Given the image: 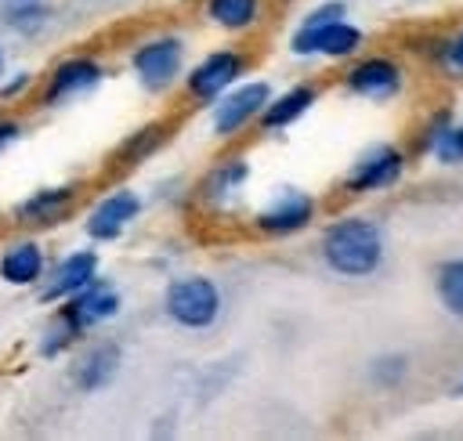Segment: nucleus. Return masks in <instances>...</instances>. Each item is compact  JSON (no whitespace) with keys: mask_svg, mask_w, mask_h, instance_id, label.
<instances>
[{"mask_svg":"<svg viewBox=\"0 0 463 441\" xmlns=\"http://www.w3.org/2000/svg\"><path fill=\"white\" fill-rule=\"evenodd\" d=\"M250 69V58L239 47H221L203 54L188 72H184V94L195 105H213L228 87H235Z\"/></svg>","mask_w":463,"mask_h":441,"instance_id":"6","label":"nucleus"},{"mask_svg":"<svg viewBox=\"0 0 463 441\" xmlns=\"http://www.w3.org/2000/svg\"><path fill=\"white\" fill-rule=\"evenodd\" d=\"M452 394H459V398H463V380H459V383L452 387Z\"/></svg>","mask_w":463,"mask_h":441,"instance_id":"31","label":"nucleus"},{"mask_svg":"<svg viewBox=\"0 0 463 441\" xmlns=\"http://www.w3.org/2000/svg\"><path fill=\"white\" fill-rule=\"evenodd\" d=\"M4 65H7V58H4V47H0V80H4Z\"/></svg>","mask_w":463,"mask_h":441,"instance_id":"30","label":"nucleus"},{"mask_svg":"<svg viewBox=\"0 0 463 441\" xmlns=\"http://www.w3.org/2000/svg\"><path fill=\"white\" fill-rule=\"evenodd\" d=\"M119 307H123V296H119V289H116L112 282H105V278H94V282L83 286L76 296L61 300V311L80 325V333H87V329H94V325L116 318Z\"/></svg>","mask_w":463,"mask_h":441,"instance_id":"13","label":"nucleus"},{"mask_svg":"<svg viewBox=\"0 0 463 441\" xmlns=\"http://www.w3.org/2000/svg\"><path fill=\"white\" fill-rule=\"evenodd\" d=\"M402 83H405V72H402V65H398L394 58H387V54H369V58L354 61V65L347 69V76H344V87H347L351 94H358V98H365V101H376V105L398 98V94H402Z\"/></svg>","mask_w":463,"mask_h":441,"instance_id":"9","label":"nucleus"},{"mask_svg":"<svg viewBox=\"0 0 463 441\" xmlns=\"http://www.w3.org/2000/svg\"><path fill=\"white\" fill-rule=\"evenodd\" d=\"M434 289H438V300L441 307L463 322V257H449L438 264L434 271Z\"/></svg>","mask_w":463,"mask_h":441,"instance_id":"23","label":"nucleus"},{"mask_svg":"<svg viewBox=\"0 0 463 441\" xmlns=\"http://www.w3.org/2000/svg\"><path fill=\"white\" fill-rule=\"evenodd\" d=\"M246 181H250V163H246V155H221V159L203 174V181H199V199H203L206 206H228V202L242 192Z\"/></svg>","mask_w":463,"mask_h":441,"instance_id":"15","label":"nucleus"},{"mask_svg":"<svg viewBox=\"0 0 463 441\" xmlns=\"http://www.w3.org/2000/svg\"><path fill=\"white\" fill-rule=\"evenodd\" d=\"M452 137H456V152H459V159H463V119H456V127H452Z\"/></svg>","mask_w":463,"mask_h":441,"instance_id":"29","label":"nucleus"},{"mask_svg":"<svg viewBox=\"0 0 463 441\" xmlns=\"http://www.w3.org/2000/svg\"><path fill=\"white\" fill-rule=\"evenodd\" d=\"M98 278V253L94 249H72L69 257H61L40 286V300L43 304H61L69 296H76L83 286H90Z\"/></svg>","mask_w":463,"mask_h":441,"instance_id":"12","label":"nucleus"},{"mask_svg":"<svg viewBox=\"0 0 463 441\" xmlns=\"http://www.w3.org/2000/svg\"><path fill=\"white\" fill-rule=\"evenodd\" d=\"M452 127H456V119H452L449 112H434V116L427 119V127H423V152H427L434 163H441V166H463V159H459V152H456Z\"/></svg>","mask_w":463,"mask_h":441,"instance_id":"21","label":"nucleus"},{"mask_svg":"<svg viewBox=\"0 0 463 441\" xmlns=\"http://www.w3.org/2000/svg\"><path fill=\"white\" fill-rule=\"evenodd\" d=\"M445 61H449L452 69H463V33L449 40V51H445Z\"/></svg>","mask_w":463,"mask_h":441,"instance_id":"28","label":"nucleus"},{"mask_svg":"<svg viewBox=\"0 0 463 441\" xmlns=\"http://www.w3.org/2000/svg\"><path fill=\"white\" fill-rule=\"evenodd\" d=\"M318 257L340 278H369L387 260L383 228L369 217H336L318 239Z\"/></svg>","mask_w":463,"mask_h":441,"instance_id":"1","label":"nucleus"},{"mask_svg":"<svg viewBox=\"0 0 463 441\" xmlns=\"http://www.w3.org/2000/svg\"><path fill=\"white\" fill-rule=\"evenodd\" d=\"M76 206V188L72 184H58V188H40L29 199H22L14 206V220L22 228H51L61 224Z\"/></svg>","mask_w":463,"mask_h":441,"instance_id":"14","label":"nucleus"},{"mask_svg":"<svg viewBox=\"0 0 463 441\" xmlns=\"http://www.w3.org/2000/svg\"><path fill=\"white\" fill-rule=\"evenodd\" d=\"M402 174H405V152L398 145H391V141H376L344 174V192H351V195L387 192V188H394L402 181Z\"/></svg>","mask_w":463,"mask_h":441,"instance_id":"8","label":"nucleus"},{"mask_svg":"<svg viewBox=\"0 0 463 441\" xmlns=\"http://www.w3.org/2000/svg\"><path fill=\"white\" fill-rule=\"evenodd\" d=\"M221 307H224L221 289L206 275H181V278H170L163 289L166 318L181 329H192V333L210 329L221 318Z\"/></svg>","mask_w":463,"mask_h":441,"instance_id":"3","label":"nucleus"},{"mask_svg":"<svg viewBox=\"0 0 463 441\" xmlns=\"http://www.w3.org/2000/svg\"><path fill=\"white\" fill-rule=\"evenodd\" d=\"M43 267H47L43 246L33 239H18L0 253V278L7 286H18V289L36 286V282H43Z\"/></svg>","mask_w":463,"mask_h":441,"instance_id":"17","label":"nucleus"},{"mask_svg":"<svg viewBox=\"0 0 463 441\" xmlns=\"http://www.w3.org/2000/svg\"><path fill=\"white\" fill-rule=\"evenodd\" d=\"M206 18L224 33H246L264 18V0H206Z\"/></svg>","mask_w":463,"mask_h":441,"instance_id":"19","label":"nucleus"},{"mask_svg":"<svg viewBox=\"0 0 463 441\" xmlns=\"http://www.w3.org/2000/svg\"><path fill=\"white\" fill-rule=\"evenodd\" d=\"M116 372H119V347L105 340V343L87 347V351L76 358L72 380H76V387H80V390L94 394V390L109 387V383L116 380Z\"/></svg>","mask_w":463,"mask_h":441,"instance_id":"18","label":"nucleus"},{"mask_svg":"<svg viewBox=\"0 0 463 441\" xmlns=\"http://www.w3.org/2000/svg\"><path fill=\"white\" fill-rule=\"evenodd\" d=\"M33 87V76L29 72H18L14 80H7L4 87H0V101H11V98H22L25 90Z\"/></svg>","mask_w":463,"mask_h":441,"instance_id":"26","label":"nucleus"},{"mask_svg":"<svg viewBox=\"0 0 463 441\" xmlns=\"http://www.w3.org/2000/svg\"><path fill=\"white\" fill-rule=\"evenodd\" d=\"M318 213V202L304 188H275L271 199L253 213V231L268 239H286L304 231Z\"/></svg>","mask_w":463,"mask_h":441,"instance_id":"7","label":"nucleus"},{"mask_svg":"<svg viewBox=\"0 0 463 441\" xmlns=\"http://www.w3.org/2000/svg\"><path fill=\"white\" fill-rule=\"evenodd\" d=\"M141 210H145V202H141L137 192L116 188V192L101 195V199L90 206L83 228H87V235H90L94 242H116V239L141 217Z\"/></svg>","mask_w":463,"mask_h":441,"instance_id":"10","label":"nucleus"},{"mask_svg":"<svg viewBox=\"0 0 463 441\" xmlns=\"http://www.w3.org/2000/svg\"><path fill=\"white\" fill-rule=\"evenodd\" d=\"M318 101V90L311 87V83H293V87H286L282 94H271V101L264 105V112H260V130H268V134H275V130H289L297 119H304L307 112H311V105Z\"/></svg>","mask_w":463,"mask_h":441,"instance_id":"16","label":"nucleus"},{"mask_svg":"<svg viewBox=\"0 0 463 441\" xmlns=\"http://www.w3.org/2000/svg\"><path fill=\"white\" fill-rule=\"evenodd\" d=\"M271 101V87L268 80H239L235 87H228L213 105H210V130L221 141L239 137L250 123L260 119L264 105Z\"/></svg>","mask_w":463,"mask_h":441,"instance_id":"5","label":"nucleus"},{"mask_svg":"<svg viewBox=\"0 0 463 441\" xmlns=\"http://www.w3.org/2000/svg\"><path fill=\"white\" fill-rule=\"evenodd\" d=\"M166 137H170V127H166V123H145V127H137V130L116 148L119 166H137V163L152 159V155L166 145Z\"/></svg>","mask_w":463,"mask_h":441,"instance_id":"22","label":"nucleus"},{"mask_svg":"<svg viewBox=\"0 0 463 441\" xmlns=\"http://www.w3.org/2000/svg\"><path fill=\"white\" fill-rule=\"evenodd\" d=\"M405 376H409V358H405V354H380V358H373V365H369V380H373L380 390H394Z\"/></svg>","mask_w":463,"mask_h":441,"instance_id":"25","label":"nucleus"},{"mask_svg":"<svg viewBox=\"0 0 463 441\" xmlns=\"http://www.w3.org/2000/svg\"><path fill=\"white\" fill-rule=\"evenodd\" d=\"M130 69L137 83L152 94L170 90L177 80H184V40L174 33L152 36L130 51Z\"/></svg>","mask_w":463,"mask_h":441,"instance_id":"4","label":"nucleus"},{"mask_svg":"<svg viewBox=\"0 0 463 441\" xmlns=\"http://www.w3.org/2000/svg\"><path fill=\"white\" fill-rule=\"evenodd\" d=\"M80 336H83V333H80V325H76V322L58 307V314H54V318H51V325L43 329L40 354H43V358H58V354H61V351H69Z\"/></svg>","mask_w":463,"mask_h":441,"instance_id":"24","label":"nucleus"},{"mask_svg":"<svg viewBox=\"0 0 463 441\" xmlns=\"http://www.w3.org/2000/svg\"><path fill=\"white\" fill-rule=\"evenodd\" d=\"M18 134H22L18 119H0V152H4L11 141H18Z\"/></svg>","mask_w":463,"mask_h":441,"instance_id":"27","label":"nucleus"},{"mask_svg":"<svg viewBox=\"0 0 463 441\" xmlns=\"http://www.w3.org/2000/svg\"><path fill=\"white\" fill-rule=\"evenodd\" d=\"M47 0H0V25L14 36H36L47 25Z\"/></svg>","mask_w":463,"mask_h":441,"instance_id":"20","label":"nucleus"},{"mask_svg":"<svg viewBox=\"0 0 463 441\" xmlns=\"http://www.w3.org/2000/svg\"><path fill=\"white\" fill-rule=\"evenodd\" d=\"M358 47H362V29L347 22V7L340 0H326L315 11H307L289 40V51L300 58H311V54L351 58Z\"/></svg>","mask_w":463,"mask_h":441,"instance_id":"2","label":"nucleus"},{"mask_svg":"<svg viewBox=\"0 0 463 441\" xmlns=\"http://www.w3.org/2000/svg\"><path fill=\"white\" fill-rule=\"evenodd\" d=\"M101 76H105V69L90 54H72L51 69V76L43 83V105H51V108L69 105L72 98L90 94L101 83Z\"/></svg>","mask_w":463,"mask_h":441,"instance_id":"11","label":"nucleus"}]
</instances>
